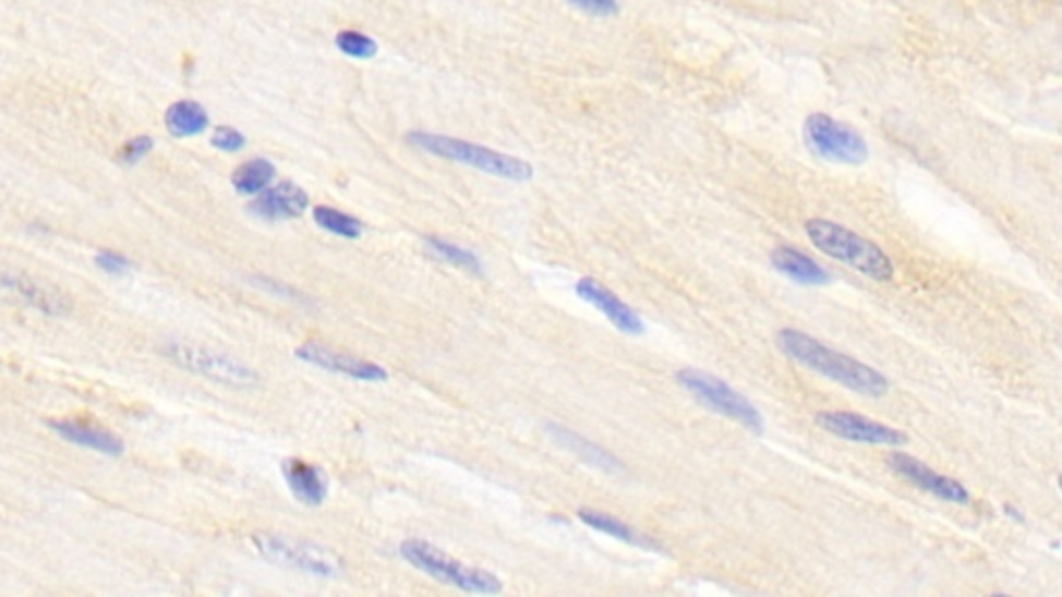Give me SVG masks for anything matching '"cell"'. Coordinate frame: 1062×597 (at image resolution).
<instances>
[{
  "label": "cell",
  "mask_w": 1062,
  "mask_h": 597,
  "mask_svg": "<svg viewBox=\"0 0 1062 597\" xmlns=\"http://www.w3.org/2000/svg\"><path fill=\"white\" fill-rule=\"evenodd\" d=\"M779 346L793 362L801 363L804 367L818 371L820 376L845 386L853 392L870 399H882L884 394H889L891 385L884 374L855 357L830 349L801 330L783 328L779 332Z\"/></svg>",
  "instance_id": "6da1fadb"
},
{
  "label": "cell",
  "mask_w": 1062,
  "mask_h": 597,
  "mask_svg": "<svg viewBox=\"0 0 1062 597\" xmlns=\"http://www.w3.org/2000/svg\"><path fill=\"white\" fill-rule=\"evenodd\" d=\"M806 233L809 241L826 256L834 257L843 264L850 266L853 270L866 275V277L886 282L893 280L894 266L891 257L886 256L880 245H876L870 239L845 229L836 222L822 220V218H811L806 222Z\"/></svg>",
  "instance_id": "7a4b0ae2"
},
{
  "label": "cell",
  "mask_w": 1062,
  "mask_h": 597,
  "mask_svg": "<svg viewBox=\"0 0 1062 597\" xmlns=\"http://www.w3.org/2000/svg\"><path fill=\"white\" fill-rule=\"evenodd\" d=\"M399 552L403 556L405 562H409L413 569L422 571L424 575L436 578L438 583H445L466 594H482V596L503 594L500 576L490 573L486 569L471 566L463 560H457L425 539H405L399 546Z\"/></svg>",
  "instance_id": "3957f363"
},
{
  "label": "cell",
  "mask_w": 1062,
  "mask_h": 597,
  "mask_svg": "<svg viewBox=\"0 0 1062 597\" xmlns=\"http://www.w3.org/2000/svg\"><path fill=\"white\" fill-rule=\"evenodd\" d=\"M407 139L411 146H415L422 151L447 158L452 162L468 165L471 169L488 172V174L507 179V181L526 183V181L533 179V167L528 160L515 158V156L480 146V144H471L466 139H455L448 135H436V133H427V131H409Z\"/></svg>",
  "instance_id": "277c9868"
},
{
  "label": "cell",
  "mask_w": 1062,
  "mask_h": 597,
  "mask_svg": "<svg viewBox=\"0 0 1062 597\" xmlns=\"http://www.w3.org/2000/svg\"><path fill=\"white\" fill-rule=\"evenodd\" d=\"M804 142L811 154L830 165L861 167L870 156V146L857 129L824 112H813L806 119Z\"/></svg>",
  "instance_id": "5b68a950"
},
{
  "label": "cell",
  "mask_w": 1062,
  "mask_h": 597,
  "mask_svg": "<svg viewBox=\"0 0 1062 597\" xmlns=\"http://www.w3.org/2000/svg\"><path fill=\"white\" fill-rule=\"evenodd\" d=\"M677 380L700 403L712 409V411H716V413H721L723 417L735 419L756 434H760L764 429L760 411L751 405L741 392L731 388L721 378L705 374V371H698V369H680L677 374Z\"/></svg>",
  "instance_id": "8992f818"
},
{
  "label": "cell",
  "mask_w": 1062,
  "mask_h": 597,
  "mask_svg": "<svg viewBox=\"0 0 1062 597\" xmlns=\"http://www.w3.org/2000/svg\"><path fill=\"white\" fill-rule=\"evenodd\" d=\"M165 355L179 367L202 374L220 385L250 386L257 380L254 369L248 363L239 362L233 355L218 353L204 346L192 344H167Z\"/></svg>",
  "instance_id": "52a82bcc"
},
{
  "label": "cell",
  "mask_w": 1062,
  "mask_h": 597,
  "mask_svg": "<svg viewBox=\"0 0 1062 597\" xmlns=\"http://www.w3.org/2000/svg\"><path fill=\"white\" fill-rule=\"evenodd\" d=\"M816 422L832 436L871 447H903L907 444V436L894 427L868 419L859 413L850 411H822L816 415Z\"/></svg>",
  "instance_id": "ba28073f"
},
{
  "label": "cell",
  "mask_w": 1062,
  "mask_h": 597,
  "mask_svg": "<svg viewBox=\"0 0 1062 597\" xmlns=\"http://www.w3.org/2000/svg\"><path fill=\"white\" fill-rule=\"evenodd\" d=\"M295 357L301 362L310 363L319 369L339 374L345 378L358 380V382H386L388 371L378 363L367 362L362 357L349 355L345 351H337L328 344L322 342H305L295 349Z\"/></svg>",
  "instance_id": "9c48e42d"
},
{
  "label": "cell",
  "mask_w": 1062,
  "mask_h": 597,
  "mask_svg": "<svg viewBox=\"0 0 1062 597\" xmlns=\"http://www.w3.org/2000/svg\"><path fill=\"white\" fill-rule=\"evenodd\" d=\"M255 546L268 560L277 562L280 566L298 569L310 575L328 576L337 575V562H333L328 556L319 555L316 548H310L305 544L289 541L285 537L277 535H260L254 537Z\"/></svg>",
  "instance_id": "30bf717a"
},
{
  "label": "cell",
  "mask_w": 1062,
  "mask_h": 597,
  "mask_svg": "<svg viewBox=\"0 0 1062 597\" xmlns=\"http://www.w3.org/2000/svg\"><path fill=\"white\" fill-rule=\"evenodd\" d=\"M889 465L893 467L901 477L909 479L914 486L921 488L924 491H930L934 494L936 498L940 500H946V502H955V504H967L969 502V491L958 484L953 477H946L942 473L928 467L926 463H921L919 459H915L912 454H905V452H894L889 456Z\"/></svg>",
  "instance_id": "8fae6325"
},
{
  "label": "cell",
  "mask_w": 1062,
  "mask_h": 597,
  "mask_svg": "<svg viewBox=\"0 0 1062 597\" xmlns=\"http://www.w3.org/2000/svg\"><path fill=\"white\" fill-rule=\"evenodd\" d=\"M575 293L583 298L586 303L594 305L598 312L604 314V318L611 321L615 328L625 334H643L645 324L641 320L638 312L629 307L620 297H616L611 289H606L600 280L595 278H581L575 284Z\"/></svg>",
  "instance_id": "7c38bea8"
},
{
  "label": "cell",
  "mask_w": 1062,
  "mask_h": 597,
  "mask_svg": "<svg viewBox=\"0 0 1062 597\" xmlns=\"http://www.w3.org/2000/svg\"><path fill=\"white\" fill-rule=\"evenodd\" d=\"M307 206H310L307 192L291 181H285L278 183L273 190L257 193V197L248 206V210L262 220H289V218L303 216Z\"/></svg>",
  "instance_id": "4fadbf2b"
},
{
  "label": "cell",
  "mask_w": 1062,
  "mask_h": 597,
  "mask_svg": "<svg viewBox=\"0 0 1062 597\" xmlns=\"http://www.w3.org/2000/svg\"><path fill=\"white\" fill-rule=\"evenodd\" d=\"M282 477L287 482V488L305 507H319L328 496L326 473L314 463L287 459L282 461Z\"/></svg>",
  "instance_id": "5bb4252c"
},
{
  "label": "cell",
  "mask_w": 1062,
  "mask_h": 597,
  "mask_svg": "<svg viewBox=\"0 0 1062 597\" xmlns=\"http://www.w3.org/2000/svg\"><path fill=\"white\" fill-rule=\"evenodd\" d=\"M0 289L20 295L23 301H27L29 305L38 307L40 312L50 314V316H63V314H67L71 309L69 307V298L61 295L59 291L43 287L36 280H32L29 277H23L20 272L0 270Z\"/></svg>",
  "instance_id": "9a60e30c"
},
{
  "label": "cell",
  "mask_w": 1062,
  "mask_h": 597,
  "mask_svg": "<svg viewBox=\"0 0 1062 597\" xmlns=\"http://www.w3.org/2000/svg\"><path fill=\"white\" fill-rule=\"evenodd\" d=\"M52 427L63 436L64 440L77 444V447L89 448L96 452H102L108 456H117L125 450V444L119 436L108 431L107 427L94 426V424H82V422H52Z\"/></svg>",
  "instance_id": "2e32d148"
},
{
  "label": "cell",
  "mask_w": 1062,
  "mask_h": 597,
  "mask_svg": "<svg viewBox=\"0 0 1062 597\" xmlns=\"http://www.w3.org/2000/svg\"><path fill=\"white\" fill-rule=\"evenodd\" d=\"M770 259L779 272L799 284H829L832 280V275L824 266L795 247H776Z\"/></svg>",
  "instance_id": "e0dca14e"
},
{
  "label": "cell",
  "mask_w": 1062,
  "mask_h": 597,
  "mask_svg": "<svg viewBox=\"0 0 1062 597\" xmlns=\"http://www.w3.org/2000/svg\"><path fill=\"white\" fill-rule=\"evenodd\" d=\"M165 125L174 137H193L204 133L210 125L206 108L193 100H179L170 105L165 114Z\"/></svg>",
  "instance_id": "ac0fdd59"
},
{
  "label": "cell",
  "mask_w": 1062,
  "mask_h": 597,
  "mask_svg": "<svg viewBox=\"0 0 1062 597\" xmlns=\"http://www.w3.org/2000/svg\"><path fill=\"white\" fill-rule=\"evenodd\" d=\"M548 434L553 436L554 440L560 444V447L567 448L575 452L577 456H581L586 463L594 465V467H600V470H616L618 463L615 459L602 450L600 447H595L592 442H588L586 438H581L579 434H575L571 429L563 426H548Z\"/></svg>",
  "instance_id": "d6986e66"
},
{
  "label": "cell",
  "mask_w": 1062,
  "mask_h": 597,
  "mask_svg": "<svg viewBox=\"0 0 1062 597\" xmlns=\"http://www.w3.org/2000/svg\"><path fill=\"white\" fill-rule=\"evenodd\" d=\"M277 169L270 160L266 158H254L243 162L231 176L234 190L241 195H257V193L268 190V185L275 181Z\"/></svg>",
  "instance_id": "ffe728a7"
},
{
  "label": "cell",
  "mask_w": 1062,
  "mask_h": 597,
  "mask_svg": "<svg viewBox=\"0 0 1062 597\" xmlns=\"http://www.w3.org/2000/svg\"><path fill=\"white\" fill-rule=\"evenodd\" d=\"M577 516L590 525L592 529H598L602 534L611 535V537H616L625 544H631V546H650V541L645 537L631 529L627 523H623L620 519H616L613 514L608 512L592 511V509H581L577 512Z\"/></svg>",
  "instance_id": "44dd1931"
},
{
  "label": "cell",
  "mask_w": 1062,
  "mask_h": 597,
  "mask_svg": "<svg viewBox=\"0 0 1062 597\" xmlns=\"http://www.w3.org/2000/svg\"><path fill=\"white\" fill-rule=\"evenodd\" d=\"M314 220L319 229L328 231L330 235L342 236V239H358L362 236L363 224L351 214L340 212L330 206H316L314 208Z\"/></svg>",
  "instance_id": "7402d4cb"
},
{
  "label": "cell",
  "mask_w": 1062,
  "mask_h": 597,
  "mask_svg": "<svg viewBox=\"0 0 1062 597\" xmlns=\"http://www.w3.org/2000/svg\"><path fill=\"white\" fill-rule=\"evenodd\" d=\"M425 243L430 245V249L436 256L443 257L448 264H452V266H457L461 270H468L471 275H482L484 272V266H482L480 257L475 256L473 252L466 249V247L455 245V243H448V241L438 239V236H427Z\"/></svg>",
  "instance_id": "603a6c76"
},
{
  "label": "cell",
  "mask_w": 1062,
  "mask_h": 597,
  "mask_svg": "<svg viewBox=\"0 0 1062 597\" xmlns=\"http://www.w3.org/2000/svg\"><path fill=\"white\" fill-rule=\"evenodd\" d=\"M335 44L342 54L351 59H372L378 52V44L362 32H353V29L339 32Z\"/></svg>",
  "instance_id": "cb8c5ba5"
},
{
  "label": "cell",
  "mask_w": 1062,
  "mask_h": 597,
  "mask_svg": "<svg viewBox=\"0 0 1062 597\" xmlns=\"http://www.w3.org/2000/svg\"><path fill=\"white\" fill-rule=\"evenodd\" d=\"M213 146L220 151H239L248 146V139L239 129L218 127L213 133Z\"/></svg>",
  "instance_id": "d4e9b609"
},
{
  "label": "cell",
  "mask_w": 1062,
  "mask_h": 597,
  "mask_svg": "<svg viewBox=\"0 0 1062 597\" xmlns=\"http://www.w3.org/2000/svg\"><path fill=\"white\" fill-rule=\"evenodd\" d=\"M152 148H154V139L148 137V135H140V137L131 139L129 144L123 146V149H121V160L125 165H137L140 160H144L148 156Z\"/></svg>",
  "instance_id": "484cf974"
},
{
  "label": "cell",
  "mask_w": 1062,
  "mask_h": 597,
  "mask_svg": "<svg viewBox=\"0 0 1062 597\" xmlns=\"http://www.w3.org/2000/svg\"><path fill=\"white\" fill-rule=\"evenodd\" d=\"M569 2L595 17H613L618 13L616 0H569Z\"/></svg>",
  "instance_id": "4316f807"
},
{
  "label": "cell",
  "mask_w": 1062,
  "mask_h": 597,
  "mask_svg": "<svg viewBox=\"0 0 1062 597\" xmlns=\"http://www.w3.org/2000/svg\"><path fill=\"white\" fill-rule=\"evenodd\" d=\"M96 264L100 270H105L108 275H114V277H121L131 270V261L128 257L119 256V254H112V252H102L96 256Z\"/></svg>",
  "instance_id": "83f0119b"
}]
</instances>
